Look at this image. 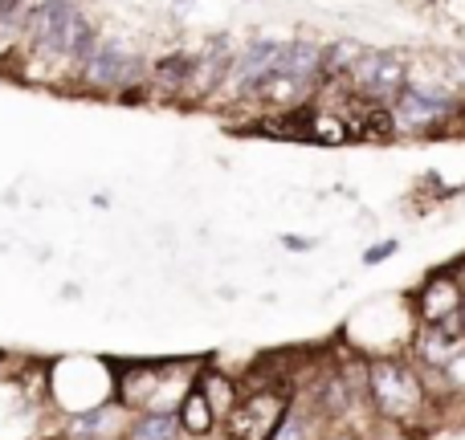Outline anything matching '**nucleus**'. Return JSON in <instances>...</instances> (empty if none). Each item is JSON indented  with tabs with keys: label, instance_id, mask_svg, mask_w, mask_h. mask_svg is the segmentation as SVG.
Listing matches in <instances>:
<instances>
[{
	"label": "nucleus",
	"instance_id": "obj_1",
	"mask_svg": "<svg viewBox=\"0 0 465 440\" xmlns=\"http://www.w3.org/2000/svg\"><path fill=\"white\" fill-rule=\"evenodd\" d=\"M114 363V359H111ZM188 359H131V363H114L123 371L114 376V404L127 412H176L180 400L188 396V387L196 384V367L193 371H176Z\"/></svg>",
	"mask_w": 465,
	"mask_h": 440
},
{
	"label": "nucleus",
	"instance_id": "obj_2",
	"mask_svg": "<svg viewBox=\"0 0 465 440\" xmlns=\"http://www.w3.org/2000/svg\"><path fill=\"white\" fill-rule=\"evenodd\" d=\"M78 0H37L25 8L21 21V45L29 49L37 62H70L74 29L82 21Z\"/></svg>",
	"mask_w": 465,
	"mask_h": 440
},
{
	"label": "nucleus",
	"instance_id": "obj_3",
	"mask_svg": "<svg viewBox=\"0 0 465 440\" xmlns=\"http://www.w3.org/2000/svg\"><path fill=\"white\" fill-rule=\"evenodd\" d=\"M143 62H139L135 49H127L123 41L103 37L98 41V54L82 65V86L90 94H119V98H139L143 86Z\"/></svg>",
	"mask_w": 465,
	"mask_h": 440
},
{
	"label": "nucleus",
	"instance_id": "obj_4",
	"mask_svg": "<svg viewBox=\"0 0 465 440\" xmlns=\"http://www.w3.org/2000/svg\"><path fill=\"white\" fill-rule=\"evenodd\" d=\"M286 412H290L286 387H262V392L241 396V404L225 420V440H273Z\"/></svg>",
	"mask_w": 465,
	"mask_h": 440
},
{
	"label": "nucleus",
	"instance_id": "obj_5",
	"mask_svg": "<svg viewBox=\"0 0 465 440\" xmlns=\"http://www.w3.org/2000/svg\"><path fill=\"white\" fill-rule=\"evenodd\" d=\"M368 392L376 400V408L392 420H404L425 404V387L401 363H371L368 367Z\"/></svg>",
	"mask_w": 465,
	"mask_h": 440
},
{
	"label": "nucleus",
	"instance_id": "obj_6",
	"mask_svg": "<svg viewBox=\"0 0 465 440\" xmlns=\"http://www.w3.org/2000/svg\"><path fill=\"white\" fill-rule=\"evenodd\" d=\"M355 94L371 98V103H388V98H401L404 82V62L388 49H363V57L355 62V70L347 73Z\"/></svg>",
	"mask_w": 465,
	"mask_h": 440
},
{
	"label": "nucleus",
	"instance_id": "obj_7",
	"mask_svg": "<svg viewBox=\"0 0 465 440\" xmlns=\"http://www.w3.org/2000/svg\"><path fill=\"white\" fill-rule=\"evenodd\" d=\"M232 45L229 37H213L204 45V54H196V65H193V82H188V94L193 98H209L213 90L225 86L229 70H232Z\"/></svg>",
	"mask_w": 465,
	"mask_h": 440
},
{
	"label": "nucleus",
	"instance_id": "obj_8",
	"mask_svg": "<svg viewBox=\"0 0 465 440\" xmlns=\"http://www.w3.org/2000/svg\"><path fill=\"white\" fill-rule=\"evenodd\" d=\"M445 111H450V98L437 94L433 86H404L401 98H396V119L409 131L429 127V122H437Z\"/></svg>",
	"mask_w": 465,
	"mask_h": 440
},
{
	"label": "nucleus",
	"instance_id": "obj_9",
	"mask_svg": "<svg viewBox=\"0 0 465 440\" xmlns=\"http://www.w3.org/2000/svg\"><path fill=\"white\" fill-rule=\"evenodd\" d=\"M461 286L450 278V273H437V278H429L425 294H420V314H425L429 322H453V314L461 310Z\"/></svg>",
	"mask_w": 465,
	"mask_h": 440
},
{
	"label": "nucleus",
	"instance_id": "obj_10",
	"mask_svg": "<svg viewBox=\"0 0 465 440\" xmlns=\"http://www.w3.org/2000/svg\"><path fill=\"white\" fill-rule=\"evenodd\" d=\"M196 387L204 392V400H209V408L217 412L221 425H225V420L232 416V408L241 404V384L232 376H225V371H217V367L196 371Z\"/></svg>",
	"mask_w": 465,
	"mask_h": 440
},
{
	"label": "nucleus",
	"instance_id": "obj_11",
	"mask_svg": "<svg viewBox=\"0 0 465 440\" xmlns=\"http://www.w3.org/2000/svg\"><path fill=\"white\" fill-rule=\"evenodd\" d=\"M176 420H180V433L184 436H193V440H204V436H213V428L221 425L217 420V412L209 408V400H204V392L201 387H188V396L180 400V408H176Z\"/></svg>",
	"mask_w": 465,
	"mask_h": 440
},
{
	"label": "nucleus",
	"instance_id": "obj_12",
	"mask_svg": "<svg viewBox=\"0 0 465 440\" xmlns=\"http://www.w3.org/2000/svg\"><path fill=\"white\" fill-rule=\"evenodd\" d=\"M123 412L127 408H119V404H98V408H90V412H78V416H70V436L74 440H103V436H114V428H119V420H123Z\"/></svg>",
	"mask_w": 465,
	"mask_h": 440
},
{
	"label": "nucleus",
	"instance_id": "obj_13",
	"mask_svg": "<svg viewBox=\"0 0 465 440\" xmlns=\"http://www.w3.org/2000/svg\"><path fill=\"white\" fill-rule=\"evenodd\" d=\"M193 65H196L193 54H168V57H160V62H155V70H152L155 90H160V94H168V98L188 94V82H193Z\"/></svg>",
	"mask_w": 465,
	"mask_h": 440
},
{
	"label": "nucleus",
	"instance_id": "obj_14",
	"mask_svg": "<svg viewBox=\"0 0 465 440\" xmlns=\"http://www.w3.org/2000/svg\"><path fill=\"white\" fill-rule=\"evenodd\" d=\"M180 420L176 412H139L135 420L127 425L123 440H180Z\"/></svg>",
	"mask_w": 465,
	"mask_h": 440
},
{
	"label": "nucleus",
	"instance_id": "obj_15",
	"mask_svg": "<svg viewBox=\"0 0 465 440\" xmlns=\"http://www.w3.org/2000/svg\"><path fill=\"white\" fill-rule=\"evenodd\" d=\"M363 57L360 41H335V45H322V82L331 78H347L355 70V62Z\"/></svg>",
	"mask_w": 465,
	"mask_h": 440
},
{
	"label": "nucleus",
	"instance_id": "obj_16",
	"mask_svg": "<svg viewBox=\"0 0 465 440\" xmlns=\"http://www.w3.org/2000/svg\"><path fill=\"white\" fill-rule=\"evenodd\" d=\"M273 440H306V416H302V408H294V404H290L286 420L278 425Z\"/></svg>",
	"mask_w": 465,
	"mask_h": 440
},
{
	"label": "nucleus",
	"instance_id": "obj_17",
	"mask_svg": "<svg viewBox=\"0 0 465 440\" xmlns=\"http://www.w3.org/2000/svg\"><path fill=\"white\" fill-rule=\"evenodd\" d=\"M441 371H450V379H453V384H458V387H465V343H461L458 351L450 355V363H445Z\"/></svg>",
	"mask_w": 465,
	"mask_h": 440
},
{
	"label": "nucleus",
	"instance_id": "obj_18",
	"mask_svg": "<svg viewBox=\"0 0 465 440\" xmlns=\"http://www.w3.org/2000/svg\"><path fill=\"white\" fill-rule=\"evenodd\" d=\"M396 253V240H388V245H376V249H368V253H363V261H384V257H392Z\"/></svg>",
	"mask_w": 465,
	"mask_h": 440
},
{
	"label": "nucleus",
	"instance_id": "obj_19",
	"mask_svg": "<svg viewBox=\"0 0 465 440\" xmlns=\"http://www.w3.org/2000/svg\"><path fill=\"white\" fill-rule=\"evenodd\" d=\"M282 245L294 249V253H306V249H314V240L311 237H282Z\"/></svg>",
	"mask_w": 465,
	"mask_h": 440
},
{
	"label": "nucleus",
	"instance_id": "obj_20",
	"mask_svg": "<svg viewBox=\"0 0 465 440\" xmlns=\"http://www.w3.org/2000/svg\"><path fill=\"white\" fill-rule=\"evenodd\" d=\"M335 440H360V436H351V433H343V436H335Z\"/></svg>",
	"mask_w": 465,
	"mask_h": 440
},
{
	"label": "nucleus",
	"instance_id": "obj_21",
	"mask_svg": "<svg viewBox=\"0 0 465 440\" xmlns=\"http://www.w3.org/2000/svg\"><path fill=\"white\" fill-rule=\"evenodd\" d=\"M176 5H184V0H176Z\"/></svg>",
	"mask_w": 465,
	"mask_h": 440
}]
</instances>
